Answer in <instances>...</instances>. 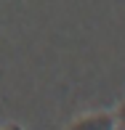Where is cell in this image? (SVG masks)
Wrapping results in <instances>:
<instances>
[{
    "instance_id": "obj_1",
    "label": "cell",
    "mask_w": 125,
    "mask_h": 130,
    "mask_svg": "<svg viewBox=\"0 0 125 130\" xmlns=\"http://www.w3.org/2000/svg\"><path fill=\"white\" fill-rule=\"evenodd\" d=\"M109 125H112V120L104 117V120H85V122H80L77 127H109Z\"/></svg>"
}]
</instances>
